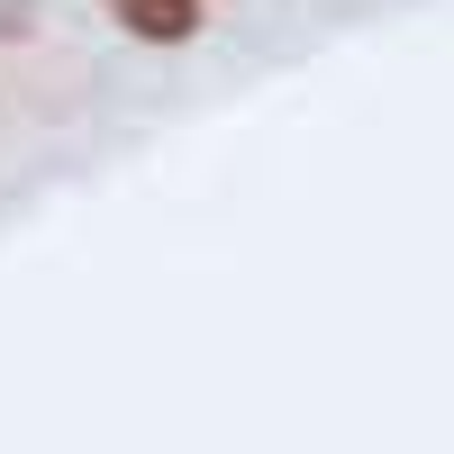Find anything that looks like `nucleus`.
I'll list each match as a JSON object with an SVG mask.
<instances>
[{"mask_svg":"<svg viewBox=\"0 0 454 454\" xmlns=\"http://www.w3.org/2000/svg\"><path fill=\"white\" fill-rule=\"evenodd\" d=\"M109 19L145 46H182V36H200V0H109Z\"/></svg>","mask_w":454,"mask_h":454,"instance_id":"obj_1","label":"nucleus"}]
</instances>
